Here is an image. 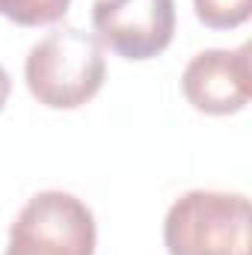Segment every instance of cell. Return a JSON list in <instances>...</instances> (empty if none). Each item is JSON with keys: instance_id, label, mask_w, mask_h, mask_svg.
<instances>
[{"instance_id": "6da1fadb", "label": "cell", "mask_w": 252, "mask_h": 255, "mask_svg": "<svg viewBox=\"0 0 252 255\" xmlns=\"http://www.w3.org/2000/svg\"><path fill=\"white\" fill-rule=\"evenodd\" d=\"M107 77L104 48L95 33L57 27L39 39L24 63L30 95L51 110H74L98 95Z\"/></svg>"}, {"instance_id": "7a4b0ae2", "label": "cell", "mask_w": 252, "mask_h": 255, "mask_svg": "<svg viewBox=\"0 0 252 255\" xmlns=\"http://www.w3.org/2000/svg\"><path fill=\"white\" fill-rule=\"evenodd\" d=\"M169 255H250V199L244 193L190 190L163 220Z\"/></svg>"}, {"instance_id": "3957f363", "label": "cell", "mask_w": 252, "mask_h": 255, "mask_svg": "<svg viewBox=\"0 0 252 255\" xmlns=\"http://www.w3.org/2000/svg\"><path fill=\"white\" fill-rule=\"evenodd\" d=\"M3 255H95V217L71 193H36L9 229Z\"/></svg>"}, {"instance_id": "277c9868", "label": "cell", "mask_w": 252, "mask_h": 255, "mask_svg": "<svg viewBox=\"0 0 252 255\" xmlns=\"http://www.w3.org/2000/svg\"><path fill=\"white\" fill-rule=\"evenodd\" d=\"M92 27L101 45L125 60H151L175 36V0H95Z\"/></svg>"}, {"instance_id": "5b68a950", "label": "cell", "mask_w": 252, "mask_h": 255, "mask_svg": "<svg viewBox=\"0 0 252 255\" xmlns=\"http://www.w3.org/2000/svg\"><path fill=\"white\" fill-rule=\"evenodd\" d=\"M181 92L199 113L229 116L250 104V45L235 51L211 48L199 51L181 74Z\"/></svg>"}, {"instance_id": "8992f818", "label": "cell", "mask_w": 252, "mask_h": 255, "mask_svg": "<svg viewBox=\"0 0 252 255\" xmlns=\"http://www.w3.org/2000/svg\"><path fill=\"white\" fill-rule=\"evenodd\" d=\"M68 6L71 0H0V15L21 27H39L60 21Z\"/></svg>"}, {"instance_id": "52a82bcc", "label": "cell", "mask_w": 252, "mask_h": 255, "mask_svg": "<svg viewBox=\"0 0 252 255\" xmlns=\"http://www.w3.org/2000/svg\"><path fill=\"white\" fill-rule=\"evenodd\" d=\"M196 18L214 30L241 27L250 18V0H193Z\"/></svg>"}, {"instance_id": "ba28073f", "label": "cell", "mask_w": 252, "mask_h": 255, "mask_svg": "<svg viewBox=\"0 0 252 255\" xmlns=\"http://www.w3.org/2000/svg\"><path fill=\"white\" fill-rule=\"evenodd\" d=\"M9 92H12V80H9L6 68L0 65V110H3V104H6V98H9Z\"/></svg>"}]
</instances>
